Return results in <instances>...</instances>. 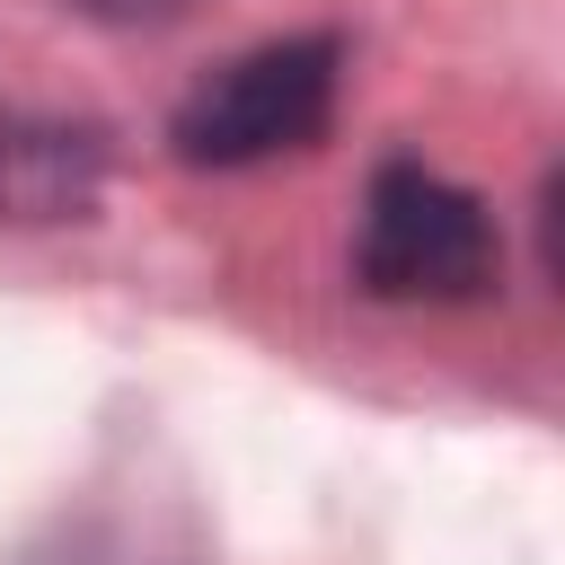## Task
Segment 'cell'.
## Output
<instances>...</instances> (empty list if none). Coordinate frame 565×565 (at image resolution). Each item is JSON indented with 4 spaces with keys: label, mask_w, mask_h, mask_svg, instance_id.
Here are the masks:
<instances>
[{
    "label": "cell",
    "mask_w": 565,
    "mask_h": 565,
    "mask_svg": "<svg viewBox=\"0 0 565 565\" xmlns=\"http://www.w3.org/2000/svg\"><path fill=\"white\" fill-rule=\"evenodd\" d=\"M353 282L388 309H468L503 291V221L477 185L424 159H380L353 212Z\"/></svg>",
    "instance_id": "obj_1"
},
{
    "label": "cell",
    "mask_w": 565,
    "mask_h": 565,
    "mask_svg": "<svg viewBox=\"0 0 565 565\" xmlns=\"http://www.w3.org/2000/svg\"><path fill=\"white\" fill-rule=\"evenodd\" d=\"M344 97V35L335 26H300V35H265L230 62H212L177 115H168V159L185 168H265L291 159L309 141H327Z\"/></svg>",
    "instance_id": "obj_2"
},
{
    "label": "cell",
    "mask_w": 565,
    "mask_h": 565,
    "mask_svg": "<svg viewBox=\"0 0 565 565\" xmlns=\"http://www.w3.org/2000/svg\"><path fill=\"white\" fill-rule=\"evenodd\" d=\"M115 132L97 115L0 97V230H62L106 203Z\"/></svg>",
    "instance_id": "obj_3"
},
{
    "label": "cell",
    "mask_w": 565,
    "mask_h": 565,
    "mask_svg": "<svg viewBox=\"0 0 565 565\" xmlns=\"http://www.w3.org/2000/svg\"><path fill=\"white\" fill-rule=\"evenodd\" d=\"M26 565H185V556H159L150 539H132V530H106V521H88V530H62L44 556H26Z\"/></svg>",
    "instance_id": "obj_4"
},
{
    "label": "cell",
    "mask_w": 565,
    "mask_h": 565,
    "mask_svg": "<svg viewBox=\"0 0 565 565\" xmlns=\"http://www.w3.org/2000/svg\"><path fill=\"white\" fill-rule=\"evenodd\" d=\"M79 18H97V26H177L185 9H203V0H71Z\"/></svg>",
    "instance_id": "obj_5"
}]
</instances>
